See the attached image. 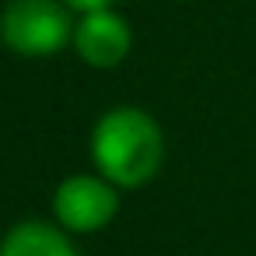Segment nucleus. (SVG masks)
<instances>
[{
	"mask_svg": "<svg viewBox=\"0 0 256 256\" xmlns=\"http://www.w3.org/2000/svg\"><path fill=\"white\" fill-rule=\"evenodd\" d=\"M92 162L116 190H137L151 182L165 162V137L151 112L137 106L109 109L92 130Z\"/></svg>",
	"mask_w": 256,
	"mask_h": 256,
	"instance_id": "f257e3e1",
	"label": "nucleus"
},
{
	"mask_svg": "<svg viewBox=\"0 0 256 256\" xmlns=\"http://www.w3.org/2000/svg\"><path fill=\"white\" fill-rule=\"evenodd\" d=\"M0 39L18 56H56L74 42V22L60 0H11L0 14Z\"/></svg>",
	"mask_w": 256,
	"mask_h": 256,
	"instance_id": "f03ea898",
	"label": "nucleus"
},
{
	"mask_svg": "<svg viewBox=\"0 0 256 256\" xmlns=\"http://www.w3.org/2000/svg\"><path fill=\"white\" fill-rule=\"evenodd\" d=\"M120 210V193L102 176H67L53 193V218L70 235L102 232Z\"/></svg>",
	"mask_w": 256,
	"mask_h": 256,
	"instance_id": "7ed1b4c3",
	"label": "nucleus"
},
{
	"mask_svg": "<svg viewBox=\"0 0 256 256\" xmlns=\"http://www.w3.org/2000/svg\"><path fill=\"white\" fill-rule=\"evenodd\" d=\"M130 46H134V32L126 25L123 14H116L112 8L109 11H95V14H84L78 25H74V50L84 64L92 67H116L130 56Z\"/></svg>",
	"mask_w": 256,
	"mask_h": 256,
	"instance_id": "20e7f679",
	"label": "nucleus"
},
{
	"mask_svg": "<svg viewBox=\"0 0 256 256\" xmlns=\"http://www.w3.org/2000/svg\"><path fill=\"white\" fill-rule=\"evenodd\" d=\"M0 256H78L70 232L50 221H18L0 238Z\"/></svg>",
	"mask_w": 256,
	"mask_h": 256,
	"instance_id": "39448f33",
	"label": "nucleus"
},
{
	"mask_svg": "<svg viewBox=\"0 0 256 256\" xmlns=\"http://www.w3.org/2000/svg\"><path fill=\"white\" fill-rule=\"evenodd\" d=\"M70 11H81V14H95V11H109L116 0H64Z\"/></svg>",
	"mask_w": 256,
	"mask_h": 256,
	"instance_id": "423d86ee",
	"label": "nucleus"
}]
</instances>
